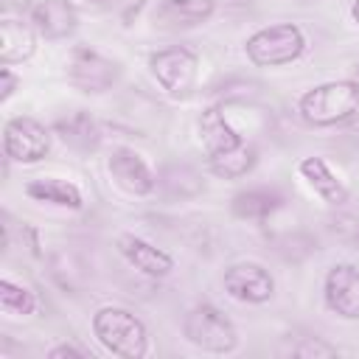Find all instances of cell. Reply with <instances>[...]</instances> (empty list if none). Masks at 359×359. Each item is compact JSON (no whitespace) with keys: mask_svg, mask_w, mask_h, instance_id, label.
Segmentation results:
<instances>
[{"mask_svg":"<svg viewBox=\"0 0 359 359\" xmlns=\"http://www.w3.org/2000/svg\"><path fill=\"white\" fill-rule=\"evenodd\" d=\"M351 20L359 25V0H353V6H351Z\"/></svg>","mask_w":359,"mask_h":359,"instance_id":"obj_26","label":"cell"},{"mask_svg":"<svg viewBox=\"0 0 359 359\" xmlns=\"http://www.w3.org/2000/svg\"><path fill=\"white\" fill-rule=\"evenodd\" d=\"M36 42H39V34L31 25V20L6 17L0 22V62L3 65L28 62L36 53Z\"/></svg>","mask_w":359,"mask_h":359,"instance_id":"obj_16","label":"cell"},{"mask_svg":"<svg viewBox=\"0 0 359 359\" xmlns=\"http://www.w3.org/2000/svg\"><path fill=\"white\" fill-rule=\"evenodd\" d=\"M306 48H309L306 34L294 22H275V25L258 28L244 42V53L255 67L292 65L306 53Z\"/></svg>","mask_w":359,"mask_h":359,"instance_id":"obj_3","label":"cell"},{"mask_svg":"<svg viewBox=\"0 0 359 359\" xmlns=\"http://www.w3.org/2000/svg\"><path fill=\"white\" fill-rule=\"evenodd\" d=\"M28 20L36 28L39 39L62 42L79 28V8L70 0H36L31 6Z\"/></svg>","mask_w":359,"mask_h":359,"instance_id":"obj_11","label":"cell"},{"mask_svg":"<svg viewBox=\"0 0 359 359\" xmlns=\"http://www.w3.org/2000/svg\"><path fill=\"white\" fill-rule=\"evenodd\" d=\"M182 337L208 353H233L238 348V331L233 320L210 303H196L182 320Z\"/></svg>","mask_w":359,"mask_h":359,"instance_id":"obj_4","label":"cell"},{"mask_svg":"<svg viewBox=\"0 0 359 359\" xmlns=\"http://www.w3.org/2000/svg\"><path fill=\"white\" fill-rule=\"evenodd\" d=\"M149 70H151L154 81L165 90V95L188 98L196 87L199 56L185 45H171V48L154 50L149 56Z\"/></svg>","mask_w":359,"mask_h":359,"instance_id":"obj_5","label":"cell"},{"mask_svg":"<svg viewBox=\"0 0 359 359\" xmlns=\"http://www.w3.org/2000/svg\"><path fill=\"white\" fill-rule=\"evenodd\" d=\"M95 339L121 359H143L149 353V328L146 323L121 306H104L93 314Z\"/></svg>","mask_w":359,"mask_h":359,"instance_id":"obj_2","label":"cell"},{"mask_svg":"<svg viewBox=\"0 0 359 359\" xmlns=\"http://www.w3.org/2000/svg\"><path fill=\"white\" fill-rule=\"evenodd\" d=\"M0 306H3V311H8V314H22V317L39 311L36 294H34L28 286L14 283L11 278H3V280H0Z\"/></svg>","mask_w":359,"mask_h":359,"instance_id":"obj_21","label":"cell"},{"mask_svg":"<svg viewBox=\"0 0 359 359\" xmlns=\"http://www.w3.org/2000/svg\"><path fill=\"white\" fill-rule=\"evenodd\" d=\"M87 3H90V6H112L115 0H87Z\"/></svg>","mask_w":359,"mask_h":359,"instance_id":"obj_27","label":"cell"},{"mask_svg":"<svg viewBox=\"0 0 359 359\" xmlns=\"http://www.w3.org/2000/svg\"><path fill=\"white\" fill-rule=\"evenodd\" d=\"M216 11V0H157L154 25L163 31H188L208 22Z\"/></svg>","mask_w":359,"mask_h":359,"instance_id":"obj_12","label":"cell"},{"mask_svg":"<svg viewBox=\"0 0 359 359\" xmlns=\"http://www.w3.org/2000/svg\"><path fill=\"white\" fill-rule=\"evenodd\" d=\"M283 205V196L275 188H244L230 199V213L236 219H266L269 213H275Z\"/></svg>","mask_w":359,"mask_h":359,"instance_id":"obj_19","label":"cell"},{"mask_svg":"<svg viewBox=\"0 0 359 359\" xmlns=\"http://www.w3.org/2000/svg\"><path fill=\"white\" fill-rule=\"evenodd\" d=\"M353 81L359 84V62H356V67H353Z\"/></svg>","mask_w":359,"mask_h":359,"instance_id":"obj_28","label":"cell"},{"mask_svg":"<svg viewBox=\"0 0 359 359\" xmlns=\"http://www.w3.org/2000/svg\"><path fill=\"white\" fill-rule=\"evenodd\" d=\"M0 101L6 104L14 93H17V87H20V79H17V73L11 70V65H3V70H0Z\"/></svg>","mask_w":359,"mask_h":359,"instance_id":"obj_24","label":"cell"},{"mask_svg":"<svg viewBox=\"0 0 359 359\" xmlns=\"http://www.w3.org/2000/svg\"><path fill=\"white\" fill-rule=\"evenodd\" d=\"M53 132L62 137L65 146H70L79 154H93L101 146V126L87 109H73L56 118Z\"/></svg>","mask_w":359,"mask_h":359,"instance_id":"obj_15","label":"cell"},{"mask_svg":"<svg viewBox=\"0 0 359 359\" xmlns=\"http://www.w3.org/2000/svg\"><path fill=\"white\" fill-rule=\"evenodd\" d=\"M292 356H337V348L320 337H303L300 345H292Z\"/></svg>","mask_w":359,"mask_h":359,"instance_id":"obj_23","label":"cell"},{"mask_svg":"<svg viewBox=\"0 0 359 359\" xmlns=\"http://www.w3.org/2000/svg\"><path fill=\"white\" fill-rule=\"evenodd\" d=\"M50 359H93L84 348H76V345H56V348H50V353H48Z\"/></svg>","mask_w":359,"mask_h":359,"instance_id":"obj_25","label":"cell"},{"mask_svg":"<svg viewBox=\"0 0 359 359\" xmlns=\"http://www.w3.org/2000/svg\"><path fill=\"white\" fill-rule=\"evenodd\" d=\"M222 286L233 300L241 303H266L275 294V278L266 266L255 261H241L224 269Z\"/></svg>","mask_w":359,"mask_h":359,"instance_id":"obj_8","label":"cell"},{"mask_svg":"<svg viewBox=\"0 0 359 359\" xmlns=\"http://www.w3.org/2000/svg\"><path fill=\"white\" fill-rule=\"evenodd\" d=\"M328 227L331 233L351 247H359V213L353 210H337L334 216H328Z\"/></svg>","mask_w":359,"mask_h":359,"instance_id":"obj_22","label":"cell"},{"mask_svg":"<svg viewBox=\"0 0 359 359\" xmlns=\"http://www.w3.org/2000/svg\"><path fill=\"white\" fill-rule=\"evenodd\" d=\"M323 297L328 311L342 320H359V266L334 264L323 280Z\"/></svg>","mask_w":359,"mask_h":359,"instance_id":"obj_10","label":"cell"},{"mask_svg":"<svg viewBox=\"0 0 359 359\" xmlns=\"http://www.w3.org/2000/svg\"><path fill=\"white\" fill-rule=\"evenodd\" d=\"M297 112L314 129H328V126L345 123L359 112V84L353 79L323 81L300 95Z\"/></svg>","mask_w":359,"mask_h":359,"instance_id":"obj_1","label":"cell"},{"mask_svg":"<svg viewBox=\"0 0 359 359\" xmlns=\"http://www.w3.org/2000/svg\"><path fill=\"white\" fill-rule=\"evenodd\" d=\"M258 163V151L252 143H241L236 146L233 151H224L219 157H210L208 160V171L219 180H238V177H247Z\"/></svg>","mask_w":359,"mask_h":359,"instance_id":"obj_20","label":"cell"},{"mask_svg":"<svg viewBox=\"0 0 359 359\" xmlns=\"http://www.w3.org/2000/svg\"><path fill=\"white\" fill-rule=\"evenodd\" d=\"M65 73H67V81L76 90H81L87 95H98V93H107L118 84L121 65L115 59L98 53L90 45H73Z\"/></svg>","mask_w":359,"mask_h":359,"instance_id":"obj_6","label":"cell"},{"mask_svg":"<svg viewBox=\"0 0 359 359\" xmlns=\"http://www.w3.org/2000/svg\"><path fill=\"white\" fill-rule=\"evenodd\" d=\"M115 247L126 258V264H132L137 272H143L149 278H165L174 269V258L165 250H160V247H154V244H149L132 233H121L115 238Z\"/></svg>","mask_w":359,"mask_h":359,"instance_id":"obj_14","label":"cell"},{"mask_svg":"<svg viewBox=\"0 0 359 359\" xmlns=\"http://www.w3.org/2000/svg\"><path fill=\"white\" fill-rule=\"evenodd\" d=\"M297 171L300 177L311 185V191L317 196H323V202L334 205V208H342L348 202V188L345 182L331 171V165L323 160V157H303L297 163Z\"/></svg>","mask_w":359,"mask_h":359,"instance_id":"obj_17","label":"cell"},{"mask_svg":"<svg viewBox=\"0 0 359 359\" xmlns=\"http://www.w3.org/2000/svg\"><path fill=\"white\" fill-rule=\"evenodd\" d=\"M25 196H31L34 202H45V205H56V208H67V210L84 208V196H81L79 185L59 180V177H39V180L25 182Z\"/></svg>","mask_w":359,"mask_h":359,"instance_id":"obj_18","label":"cell"},{"mask_svg":"<svg viewBox=\"0 0 359 359\" xmlns=\"http://www.w3.org/2000/svg\"><path fill=\"white\" fill-rule=\"evenodd\" d=\"M196 126H199V143H202L208 160H210V157H219V154H224V151H233L236 146L244 143V137L238 135V129L227 121L224 109L216 107V104L208 107V109H202Z\"/></svg>","mask_w":359,"mask_h":359,"instance_id":"obj_13","label":"cell"},{"mask_svg":"<svg viewBox=\"0 0 359 359\" xmlns=\"http://www.w3.org/2000/svg\"><path fill=\"white\" fill-rule=\"evenodd\" d=\"M50 151V129L31 118V115H14L3 126V154L11 163L34 165L45 160Z\"/></svg>","mask_w":359,"mask_h":359,"instance_id":"obj_7","label":"cell"},{"mask_svg":"<svg viewBox=\"0 0 359 359\" xmlns=\"http://www.w3.org/2000/svg\"><path fill=\"white\" fill-rule=\"evenodd\" d=\"M109 177L115 180V185L132 196H149L157 188V174L151 171V165L129 146H118L112 149L109 160H107Z\"/></svg>","mask_w":359,"mask_h":359,"instance_id":"obj_9","label":"cell"}]
</instances>
